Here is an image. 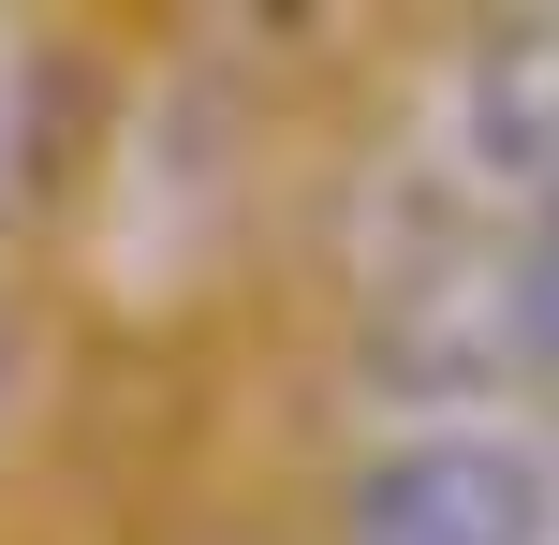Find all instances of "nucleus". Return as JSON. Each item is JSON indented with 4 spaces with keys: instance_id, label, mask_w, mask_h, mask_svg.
<instances>
[{
    "instance_id": "nucleus-1",
    "label": "nucleus",
    "mask_w": 559,
    "mask_h": 545,
    "mask_svg": "<svg viewBox=\"0 0 559 545\" xmlns=\"http://www.w3.org/2000/svg\"><path fill=\"white\" fill-rule=\"evenodd\" d=\"M338 545H559V458L515 428H413L338 487Z\"/></svg>"
}]
</instances>
